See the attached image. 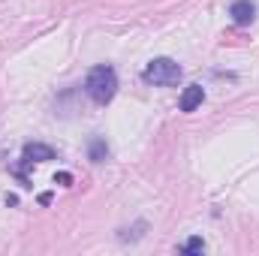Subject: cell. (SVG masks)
I'll return each instance as SVG.
<instances>
[{
	"label": "cell",
	"mask_w": 259,
	"mask_h": 256,
	"mask_svg": "<svg viewBox=\"0 0 259 256\" xmlns=\"http://www.w3.org/2000/svg\"><path fill=\"white\" fill-rule=\"evenodd\" d=\"M84 88H88V94H91L94 103L106 106V103L115 97V91H118V75H115L112 66H94V69L88 72Z\"/></svg>",
	"instance_id": "cell-1"
},
{
	"label": "cell",
	"mask_w": 259,
	"mask_h": 256,
	"mask_svg": "<svg viewBox=\"0 0 259 256\" xmlns=\"http://www.w3.org/2000/svg\"><path fill=\"white\" fill-rule=\"evenodd\" d=\"M142 78H145L148 84H178V78H181V66L175 64L172 58H154L151 64L145 66Z\"/></svg>",
	"instance_id": "cell-2"
},
{
	"label": "cell",
	"mask_w": 259,
	"mask_h": 256,
	"mask_svg": "<svg viewBox=\"0 0 259 256\" xmlns=\"http://www.w3.org/2000/svg\"><path fill=\"white\" fill-rule=\"evenodd\" d=\"M229 15H232L235 24H250L253 15H256V6H253L250 0H235V3L229 6Z\"/></svg>",
	"instance_id": "cell-3"
},
{
	"label": "cell",
	"mask_w": 259,
	"mask_h": 256,
	"mask_svg": "<svg viewBox=\"0 0 259 256\" xmlns=\"http://www.w3.org/2000/svg\"><path fill=\"white\" fill-rule=\"evenodd\" d=\"M202 100H205L202 84H187L184 94H181V112H196L202 106Z\"/></svg>",
	"instance_id": "cell-4"
},
{
	"label": "cell",
	"mask_w": 259,
	"mask_h": 256,
	"mask_svg": "<svg viewBox=\"0 0 259 256\" xmlns=\"http://www.w3.org/2000/svg\"><path fill=\"white\" fill-rule=\"evenodd\" d=\"M46 160H55V151L49 145H24V163H46Z\"/></svg>",
	"instance_id": "cell-5"
},
{
	"label": "cell",
	"mask_w": 259,
	"mask_h": 256,
	"mask_svg": "<svg viewBox=\"0 0 259 256\" xmlns=\"http://www.w3.org/2000/svg\"><path fill=\"white\" fill-rule=\"evenodd\" d=\"M202 247H205V244H202V238H190V241L184 244V250H187V253H199Z\"/></svg>",
	"instance_id": "cell-6"
},
{
	"label": "cell",
	"mask_w": 259,
	"mask_h": 256,
	"mask_svg": "<svg viewBox=\"0 0 259 256\" xmlns=\"http://www.w3.org/2000/svg\"><path fill=\"white\" fill-rule=\"evenodd\" d=\"M103 151H106V145H103V142H94V148H91V160H100Z\"/></svg>",
	"instance_id": "cell-7"
},
{
	"label": "cell",
	"mask_w": 259,
	"mask_h": 256,
	"mask_svg": "<svg viewBox=\"0 0 259 256\" xmlns=\"http://www.w3.org/2000/svg\"><path fill=\"white\" fill-rule=\"evenodd\" d=\"M55 181H58V184H69V181H72V178H69V175H66V172H61V175H55Z\"/></svg>",
	"instance_id": "cell-8"
}]
</instances>
